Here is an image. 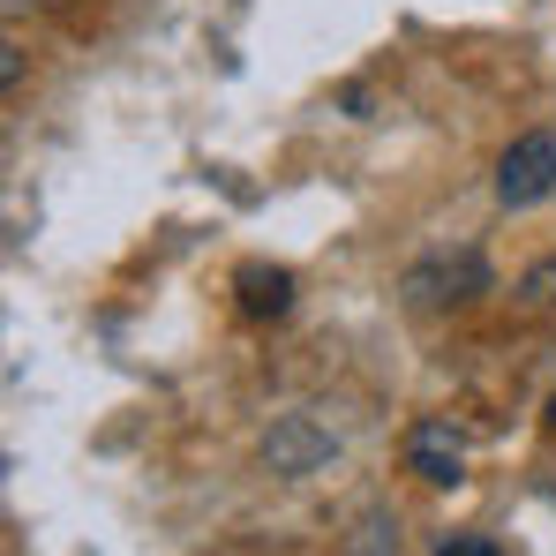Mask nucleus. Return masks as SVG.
<instances>
[{"mask_svg":"<svg viewBox=\"0 0 556 556\" xmlns=\"http://www.w3.org/2000/svg\"><path fill=\"white\" fill-rule=\"evenodd\" d=\"M331 459H339V437H331L316 414H278L271 429H264V466H271V473H286V481L324 473Z\"/></svg>","mask_w":556,"mask_h":556,"instance_id":"nucleus-2","label":"nucleus"},{"mask_svg":"<svg viewBox=\"0 0 556 556\" xmlns=\"http://www.w3.org/2000/svg\"><path fill=\"white\" fill-rule=\"evenodd\" d=\"M346 556H399V511H362L354 534H346Z\"/></svg>","mask_w":556,"mask_h":556,"instance_id":"nucleus-5","label":"nucleus"},{"mask_svg":"<svg viewBox=\"0 0 556 556\" xmlns=\"http://www.w3.org/2000/svg\"><path fill=\"white\" fill-rule=\"evenodd\" d=\"M286 293H293V278H286V271H264V264L241 271V301H249V316H278Z\"/></svg>","mask_w":556,"mask_h":556,"instance_id":"nucleus-6","label":"nucleus"},{"mask_svg":"<svg viewBox=\"0 0 556 556\" xmlns=\"http://www.w3.org/2000/svg\"><path fill=\"white\" fill-rule=\"evenodd\" d=\"M481 256H459V264H429V271H414L406 278V293H414V301H429V286H444V301H473V293H481Z\"/></svg>","mask_w":556,"mask_h":556,"instance_id":"nucleus-4","label":"nucleus"},{"mask_svg":"<svg viewBox=\"0 0 556 556\" xmlns=\"http://www.w3.org/2000/svg\"><path fill=\"white\" fill-rule=\"evenodd\" d=\"M437 556H504V549H496V542H444Z\"/></svg>","mask_w":556,"mask_h":556,"instance_id":"nucleus-8","label":"nucleus"},{"mask_svg":"<svg viewBox=\"0 0 556 556\" xmlns=\"http://www.w3.org/2000/svg\"><path fill=\"white\" fill-rule=\"evenodd\" d=\"M519 293H527V308H534V316H542V308H556V264L527 271V286H519Z\"/></svg>","mask_w":556,"mask_h":556,"instance_id":"nucleus-7","label":"nucleus"},{"mask_svg":"<svg viewBox=\"0 0 556 556\" xmlns=\"http://www.w3.org/2000/svg\"><path fill=\"white\" fill-rule=\"evenodd\" d=\"M549 421H556V406H549Z\"/></svg>","mask_w":556,"mask_h":556,"instance_id":"nucleus-9","label":"nucleus"},{"mask_svg":"<svg viewBox=\"0 0 556 556\" xmlns=\"http://www.w3.org/2000/svg\"><path fill=\"white\" fill-rule=\"evenodd\" d=\"M406 466H414L421 481H437V489H444V481H459V473H466L459 429H452V421H421V429L406 437Z\"/></svg>","mask_w":556,"mask_h":556,"instance_id":"nucleus-3","label":"nucleus"},{"mask_svg":"<svg viewBox=\"0 0 556 556\" xmlns=\"http://www.w3.org/2000/svg\"><path fill=\"white\" fill-rule=\"evenodd\" d=\"M542 195H556V136L549 128H527V136H511L504 159H496V203H504V211H527V203H542Z\"/></svg>","mask_w":556,"mask_h":556,"instance_id":"nucleus-1","label":"nucleus"}]
</instances>
